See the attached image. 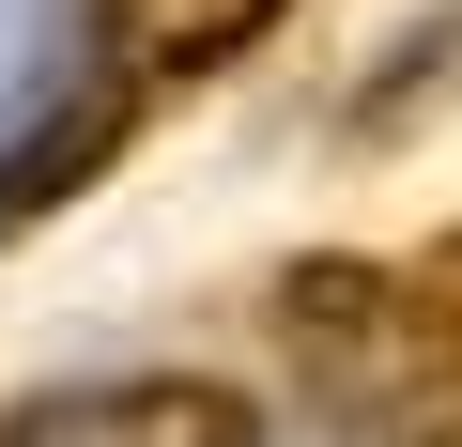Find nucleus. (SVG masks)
Returning a JSON list of instances; mask_svg holds the SVG:
<instances>
[{
    "mask_svg": "<svg viewBox=\"0 0 462 447\" xmlns=\"http://www.w3.org/2000/svg\"><path fill=\"white\" fill-rule=\"evenodd\" d=\"M62 447H263V416L231 401V386H200V370H170V386H108V401H78Z\"/></svg>",
    "mask_w": 462,
    "mask_h": 447,
    "instance_id": "7ed1b4c3",
    "label": "nucleus"
},
{
    "mask_svg": "<svg viewBox=\"0 0 462 447\" xmlns=\"http://www.w3.org/2000/svg\"><path fill=\"white\" fill-rule=\"evenodd\" d=\"M416 278H431V309L462 324V216H447V232H431V247H416Z\"/></svg>",
    "mask_w": 462,
    "mask_h": 447,
    "instance_id": "20e7f679",
    "label": "nucleus"
},
{
    "mask_svg": "<svg viewBox=\"0 0 462 447\" xmlns=\"http://www.w3.org/2000/svg\"><path fill=\"white\" fill-rule=\"evenodd\" d=\"M263 340L293 370V401L355 447H462V324L431 309L416 263L370 247H309L263 293Z\"/></svg>",
    "mask_w": 462,
    "mask_h": 447,
    "instance_id": "f257e3e1",
    "label": "nucleus"
},
{
    "mask_svg": "<svg viewBox=\"0 0 462 447\" xmlns=\"http://www.w3.org/2000/svg\"><path fill=\"white\" fill-rule=\"evenodd\" d=\"M93 16H108L124 78H216V62H247L293 0H93Z\"/></svg>",
    "mask_w": 462,
    "mask_h": 447,
    "instance_id": "f03ea898",
    "label": "nucleus"
}]
</instances>
